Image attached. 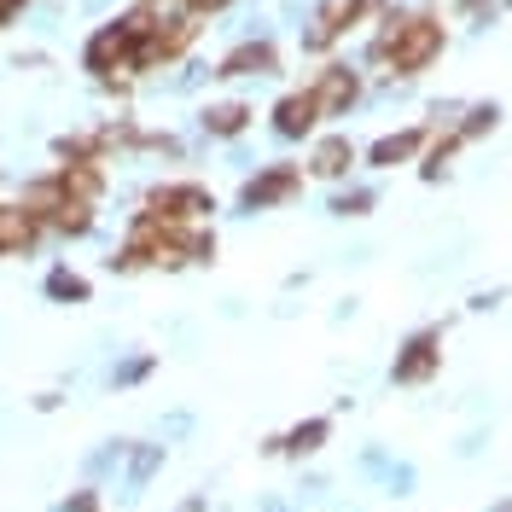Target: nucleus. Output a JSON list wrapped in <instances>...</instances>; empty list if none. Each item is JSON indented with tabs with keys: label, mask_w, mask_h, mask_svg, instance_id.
<instances>
[{
	"label": "nucleus",
	"mask_w": 512,
	"mask_h": 512,
	"mask_svg": "<svg viewBox=\"0 0 512 512\" xmlns=\"http://www.w3.org/2000/svg\"><path fill=\"white\" fill-rule=\"evenodd\" d=\"M53 227H59V233H88V227H94V210H88L82 198H59V204H53Z\"/></svg>",
	"instance_id": "obj_13"
},
{
	"label": "nucleus",
	"mask_w": 512,
	"mask_h": 512,
	"mask_svg": "<svg viewBox=\"0 0 512 512\" xmlns=\"http://www.w3.org/2000/svg\"><path fill=\"white\" fill-rule=\"evenodd\" d=\"M117 30H123L128 41H146V35L158 30V18H152V12H146V6H134V12H128V18H117Z\"/></svg>",
	"instance_id": "obj_16"
},
{
	"label": "nucleus",
	"mask_w": 512,
	"mask_h": 512,
	"mask_svg": "<svg viewBox=\"0 0 512 512\" xmlns=\"http://www.w3.org/2000/svg\"><path fill=\"white\" fill-rule=\"evenodd\" d=\"M47 291H53V297H70V303H82V297H88V280H76V274H47Z\"/></svg>",
	"instance_id": "obj_17"
},
{
	"label": "nucleus",
	"mask_w": 512,
	"mask_h": 512,
	"mask_svg": "<svg viewBox=\"0 0 512 512\" xmlns=\"http://www.w3.org/2000/svg\"><path fill=\"white\" fill-rule=\"evenodd\" d=\"M35 239V210L24 204H0V251H24Z\"/></svg>",
	"instance_id": "obj_7"
},
{
	"label": "nucleus",
	"mask_w": 512,
	"mask_h": 512,
	"mask_svg": "<svg viewBox=\"0 0 512 512\" xmlns=\"http://www.w3.org/2000/svg\"><path fill=\"white\" fill-rule=\"evenodd\" d=\"M419 146H425V134H419V128H402V134H384V140L373 146V152H367V158L379 163V169H396V163L414 158Z\"/></svg>",
	"instance_id": "obj_9"
},
{
	"label": "nucleus",
	"mask_w": 512,
	"mask_h": 512,
	"mask_svg": "<svg viewBox=\"0 0 512 512\" xmlns=\"http://www.w3.org/2000/svg\"><path fill=\"white\" fill-rule=\"evenodd\" d=\"M274 128H280L286 140H303V134L315 128V99L309 94H286L280 105H274Z\"/></svg>",
	"instance_id": "obj_5"
},
{
	"label": "nucleus",
	"mask_w": 512,
	"mask_h": 512,
	"mask_svg": "<svg viewBox=\"0 0 512 512\" xmlns=\"http://www.w3.org/2000/svg\"><path fill=\"white\" fill-rule=\"evenodd\" d=\"M350 163H355V146L344 140V134H332V140L315 146V175H344Z\"/></svg>",
	"instance_id": "obj_11"
},
{
	"label": "nucleus",
	"mask_w": 512,
	"mask_h": 512,
	"mask_svg": "<svg viewBox=\"0 0 512 512\" xmlns=\"http://www.w3.org/2000/svg\"><path fill=\"white\" fill-rule=\"evenodd\" d=\"M59 192H64V198L94 204V198H99V169H94V163H70V169L59 175Z\"/></svg>",
	"instance_id": "obj_12"
},
{
	"label": "nucleus",
	"mask_w": 512,
	"mask_h": 512,
	"mask_svg": "<svg viewBox=\"0 0 512 512\" xmlns=\"http://www.w3.org/2000/svg\"><path fill=\"white\" fill-rule=\"evenodd\" d=\"M437 361H443V338L437 332H419L414 344L396 355V384H425L437 373Z\"/></svg>",
	"instance_id": "obj_3"
},
{
	"label": "nucleus",
	"mask_w": 512,
	"mask_h": 512,
	"mask_svg": "<svg viewBox=\"0 0 512 512\" xmlns=\"http://www.w3.org/2000/svg\"><path fill=\"white\" fill-rule=\"evenodd\" d=\"M64 512H99V501H94V495H76V501H70Z\"/></svg>",
	"instance_id": "obj_20"
},
{
	"label": "nucleus",
	"mask_w": 512,
	"mask_h": 512,
	"mask_svg": "<svg viewBox=\"0 0 512 512\" xmlns=\"http://www.w3.org/2000/svg\"><path fill=\"white\" fill-rule=\"evenodd\" d=\"M245 117H251L245 105H210V111H204V128H210V134H239Z\"/></svg>",
	"instance_id": "obj_14"
},
{
	"label": "nucleus",
	"mask_w": 512,
	"mask_h": 512,
	"mask_svg": "<svg viewBox=\"0 0 512 512\" xmlns=\"http://www.w3.org/2000/svg\"><path fill=\"white\" fill-rule=\"evenodd\" d=\"M192 6H198V12H216V6H227V0H192Z\"/></svg>",
	"instance_id": "obj_21"
},
{
	"label": "nucleus",
	"mask_w": 512,
	"mask_h": 512,
	"mask_svg": "<svg viewBox=\"0 0 512 512\" xmlns=\"http://www.w3.org/2000/svg\"><path fill=\"white\" fill-rule=\"evenodd\" d=\"M309 99H315V117H338V111H350L355 105V76L344 70V64H332V70L315 82V94Z\"/></svg>",
	"instance_id": "obj_4"
},
{
	"label": "nucleus",
	"mask_w": 512,
	"mask_h": 512,
	"mask_svg": "<svg viewBox=\"0 0 512 512\" xmlns=\"http://www.w3.org/2000/svg\"><path fill=\"white\" fill-rule=\"evenodd\" d=\"M373 53L390 59L402 76H414V70H425V64L443 53V24L437 18H390V30L379 35Z\"/></svg>",
	"instance_id": "obj_1"
},
{
	"label": "nucleus",
	"mask_w": 512,
	"mask_h": 512,
	"mask_svg": "<svg viewBox=\"0 0 512 512\" xmlns=\"http://www.w3.org/2000/svg\"><path fill=\"white\" fill-rule=\"evenodd\" d=\"M332 210H338V216H361V210H373V192H344Z\"/></svg>",
	"instance_id": "obj_18"
},
{
	"label": "nucleus",
	"mask_w": 512,
	"mask_h": 512,
	"mask_svg": "<svg viewBox=\"0 0 512 512\" xmlns=\"http://www.w3.org/2000/svg\"><path fill=\"white\" fill-rule=\"evenodd\" d=\"M111 64H128V35L117 30V24H111V30H99L94 41H88V70H99V76H105Z\"/></svg>",
	"instance_id": "obj_10"
},
{
	"label": "nucleus",
	"mask_w": 512,
	"mask_h": 512,
	"mask_svg": "<svg viewBox=\"0 0 512 512\" xmlns=\"http://www.w3.org/2000/svg\"><path fill=\"white\" fill-rule=\"evenodd\" d=\"M460 6H466V12H478V6H483V0H460Z\"/></svg>",
	"instance_id": "obj_22"
},
{
	"label": "nucleus",
	"mask_w": 512,
	"mask_h": 512,
	"mask_svg": "<svg viewBox=\"0 0 512 512\" xmlns=\"http://www.w3.org/2000/svg\"><path fill=\"white\" fill-rule=\"evenodd\" d=\"M204 210H216V198L204 187H158L152 192V216H158V222H192V216H204Z\"/></svg>",
	"instance_id": "obj_2"
},
{
	"label": "nucleus",
	"mask_w": 512,
	"mask_h": 512,
	"mask_svg": "<svg viewBox=\"0 0 512 512\" xmlns=\"http://www.w3.org/2000/svg\"><path fill=\"white\" fill-rule=\"evenodd\" d=\"M326 431H332L326 419H309V425H297V431H291V437H286L280 448H286V454H309V448L326 443Z\"/></svg>",
	"instance_id": "obj_15"
},
{
	"label": "nucleus",
	"mask_w": 512,
	"mask_h": 512,
	"mask_svg": "<svg viewBox=\"0 0 512 512\" xmlns=\"http://www.w3.org/2000/svg\"><path fill=\"white\" fill-rule=\"evenodd\" d=\"M297 192V169H268V175H256L251 187H245V204L251 210H268V204H280Z\"/></svg>",
	"instance_id": "obj_6"
},
{
	"label": "nucleus",
	"mask_w": 512,
	"mask_h": 512,
	"mask_svg": "<svg viewBox=\"0 0 512 512\" xmlns=\"http://www.w3.org/2000/svg\"><path fill=\"white\" fill-rule=\"evenodd\" d=\"M274 70V47L268 41H251V47H233L222 59V76H268Z\"/></svg>",
	"instance_id": "obj_8"
},
{
	"label": "nucleus",
	"mask_w": 512,
	"mask_h": 512,
	"mask_svg": "<svg viewBox=\"0 0 512 512\" xmlns=\"http://www.w3.org/2000/svg\"><path fill=\"white\" fill-rule=\"evenodd\" d=\"M373 6H379V0H344V6L332 12V18H338V30H344V24H355V18H367Z\"/></svg>",
	"instance_id": "obj_19"
}]
</instances>
